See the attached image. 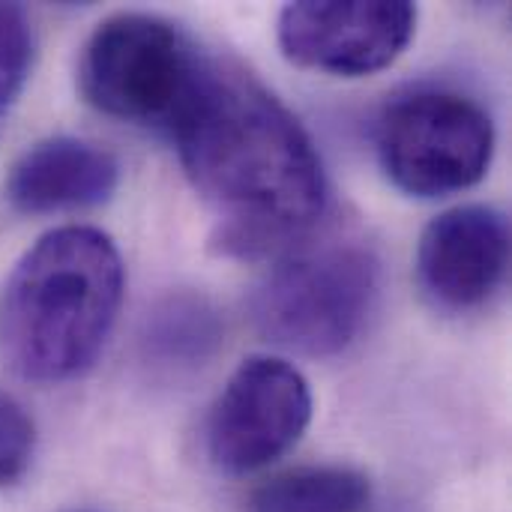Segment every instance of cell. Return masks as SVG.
<instances>
[{"label":"cell","mask_w":512,"mask_h":512,"mask_svg":"<svg viewBox=\"0 0 512 512\" xmlns=\"http://www.w3.org/2000/svg\"><path fill=\"white\" fill-rule=\"evenodd\" d=\"M120 183V162L96 141L51 135L27 147L9 177L6 201L24 216H51L105 204Z\"/></svg>","instance_id":"9"},{"label":"cell","mask_w":512,"mask_h":512,"mask_svg":"<svg viewBox=\"0 0 512 512\" xmlns=\"http://www.w3.org/2000/svg\"><path fill=\"white\" fill-rule=\"evenodd\" d=\"M210 57L168 18L120 12L81 48L78 90L105 117L171 132L195 96Z\"/></svg>","instance_id":"3"},{"label":"cell","mask_w":512,"mask_h":512,"mask_svg":"<svg viewBox=\"0 0 512 512\" xmlns=\"http://www.w3.org/2000/svg\"><path fill=\"white\" fill-rule=\"evenodd\" d=\"M510 270L507 216L486 204H465L435 216L417 246L423 291L450 312L489 303Z\"/></svg>","instance_id":"8"},{"label":"cell","mask_w":512,"mask_h":512,"mask_svg":"<svg viewBox=\"0 0 512 512\" xmlns=\"http://www.w3.org/2000/svg\"><path fill=\"white\" fill-rule=\"evenodd\" d=\"M219 342L216 312L195 297L168 300L147 327V348L162 363L192 366L210 357Z\"/></svg>","instance_id":"11"},{"label":"cell","mask_w":512,"mask_h":512,"mask_svg":"<svg viewBox=\"0 0 512 512\" xmlns=\"http://www.w3.org/2000/svg\"><path fill=\"white\" fill-rule=\"evenodd\" d=\"M84 512H90V510H84Z\"/></svg>","instance_id":"14"},{"label":"cell","mask_w":512,"mask_h":512,"mask_svg":"<svg viewBox=\"0 0 512 512\" xmlns=\"http://www.w3.org/2000/svg\"><path fill=\"white\" fill-rule=\"evenodd\" d=\"M168 135L216 219L222 255L264 258L318 225L327 207L321 156L303 123L249 72L210 60Z\"/></svg>","instance_id":"1"},{"label":"cell","mask_w":512,"mask_h":512,"mask_svg":"<svg viewBox=\"0 0 512 512\" xmlns=\"http://www.w3.org/2000/svg\"><path fill=\"white\" fill-rule=\"evenodd\" d=\"M372 483L342 465L294 468L252 489L246 512H369Z\"/></svg>","instance_id":"10"},{"label":"cell","mask_w":512,"mask_h":512,"mask_svg":"<svg viewBox=\"0 0 512 512\" xmlns=\"http://www.w3.org/2000/svg\"><path fill=\"white\" fill-rule=\"evenodd\" d=\"M36 429L27 411L6 393H0V489L15 486L33 465Z\"/></svg>","instance_id":"13"},{"label":"cell","mask_w":512,"mask_h":512,"mask_svg":"<svg viewBox=\"0 0 512 512\" xmlns=\"http://www.w3.org/2000/svg\"><path fill=\"white\" fill-rule=\"evenodd\" d=\"M123 258L90 225L42 234L0 291V357L24 381L63 384L105 351L123 306Z\"/></svg>","instance_id":"2"},{"label":"cell","mask_w":512,"mask_h":512,"mask_svg":"<svg viewBox=\"0 0 512 512\" xmlns=\"http://www.w3.org/2000/svg\"><path fill=\"white\" fill-rule=\"evenodd\" d=\"M417 30L408 0H300L276 21L282 54L315 72L363 78L402 57Z\"/></svg>","instance_id":"7"},{"label":"cell","mask_w":512,"mask_h":512,"mask_svg":"<svg viewBox=\"0 0 512 512\" xmlns=\"http://www.w3.org/2000/svg\"><path fill=\"white\" fill-rule=\"evenodd\" d=\"M384 174L414 198H444L480 183L495 156L486 108L453 90H414L393 99L375 126Z\"/></svg>","instance_id":"5"},{"label":"cell","mask_w":512,"mask_h":512,"mask_svg":"<svg viewBox=\"0 0 512 512\" xmlns=\"http://www.w3.org/2000/svg\"><path fill=\"white\" fill-rule=\"evenodd\" d=\"M381 288L372 249L324 243L279 261L252 291L249 312L264 339L306 357L342 354L366 327Z\"/></svg>","instance_id":"4"},{"label":"cell","mask_w":512,"mask_h":512,"mask_svg":"<svg viewBox=\"0 0 512 512\" xmlns=\"http://www.w3.org/2000/svg\"><path fill=\"white\" fill-rule=\"evenodd\" d=\"M33 66V27L18 3H0V114L18 99Z\"/></svg>","instance_id":"12"},{"label":"cell","mask_w":512,"mask_h":512,"mask_svg":"<svg viewBox=\"0 0 512 512\" xmlns=\"http://www.w3.org/2000/svg\"><path fill=\"white\" fill-rule=\"evenodd\" d=\"M312 390L300 369L279 357L243 360L207 417V456L231 477L282 459L312 423Z\"/></svg>","instance_id":"6"}]
</instances>
